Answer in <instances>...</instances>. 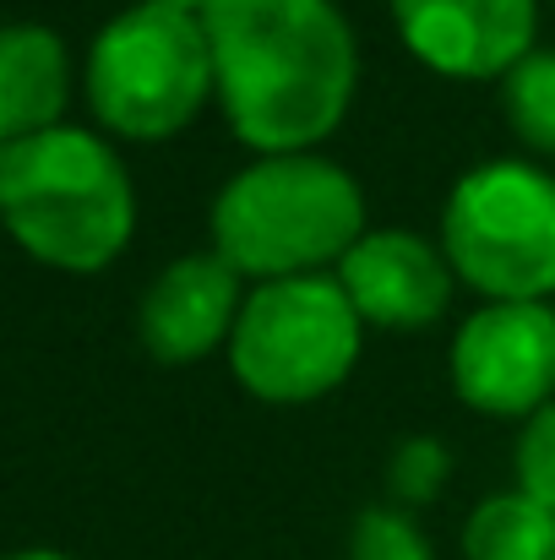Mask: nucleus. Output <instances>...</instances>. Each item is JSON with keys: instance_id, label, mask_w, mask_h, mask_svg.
<instances>
[{"instance_id": "obj_1", "label": "nucleus", "mask_w": 555, "mask_h": 560, "mask_svg": "<svg viewBox=\"0 0 555 560\" xmlns=\"http://www.w3.org/2000/svg\"><path fill=\"white\" fill-rule=\"evenodd\" d=\"M212 104L251 153H316L360 93V38L338 0H218L201 11Z\"/></svg>"}, {"instance_id": "obj_2", "label": "nucleus", "mask_w": 555, "mask_h": 560, "mask_svg": "<svg viewBox=\"0 0 555 560\" xmlns=\"http://www.w3.org/2000/svg\"><path fill=\"white\" fill-rule=\"evenodd\" d=\"M370 229L366 186L338 159L316 153H251L207 212V245L245 278H311L338 272Z\"/></svg>"}, {"instance_id": "obj_3", "label": "nucleus", "mask_w": 555, "mask_h": 560, "mask_svg": "<svg viewBox=\"0 0 555 560\" xmlns=\"http://www.w3.org/2000/svg\"><path fill=\"white\" fill-rule=\"evenodd\" d=\"M0 218L38 267L93 278L137 234V186L104 131L49 126L0 148Z\"/></svg>"}, {"instance_id": "obj_4", "label": "nucleus", "mask_w": 555, "mask_h": 560, "mask_svg": "<svg viewBox=\"0 0 555 560\" xmlns=\"http://www.w3.org/2000/svg\"><path fill=\"white\" fill-rule=\"evenodd\" d=\"M82 93L109 142H170L212 104V44L201 16L170 5L115 11L82 60Z\"/></svg>"}, {"instance_id": "obj_5", "label": "nucleus", "mask_w": 555, "mask_h": 560, "mask_svg": "<svg viewBox=\"0 0 555 560\" xmlns=\"http://www.w3.org/2000/svg\"><path fill=\"white\" fill-rule=\"evenodd\" d=\"M436 245L479 300H555V170L523 153L469 164L441 201Z\"/></svg>"}, {"instance_id": "obj_6", "label": "nucleus", "mask_w": 555, "mask_h": 560, "mask_svg": "<svg viewBox=\"0 0 555 560\" xmlns=\"http://www.w3.org/2000/svg\"><path fill=\"white\" fill-rule=\"evenodd\" d=\"M366 354V322L333 272L251 283L229 332V375L267 408H305L333 397Z\"/></svg>"}, {"instance_id": "obj_7", "label": "nucleus", "mask_w": 555, "mask_h": 560, "mask_svg": "<svg viewBox=\"0 0 555 560\" xmlns=\"http://www.w3.org/2000/svg\"><path fill=\"white\" fill-rule=\"evenodd\" d=\"M447 381L469 413H540L555 397V300H479L452 332Z\"/></svg>"}, {"instance_id": "obj_8", "label": "nucleus", "mask_w": 555, "mask_h": 560, "mask_svg": "<svg viewBox=\"0 0 555 560\" xmlns=\"http://www.w3.org/2000/svg\"><path fill=\"white\" fill-rule=\"evenodd\" d=\"M414 66L447 82H501L540 44V0H386Z\"/></svg>"}, {"instance_id": "obj_9", "label": "nucleus", "mask_w": 555, "mask_h": 560, "mask_svg": "<svg viewBox=\"0 0 555 560\" xmlns=\"http://www.w3.org/2000/svg\"><path fill=\"white\" fill-rule=\"evenodd\" d=\"M333 278L344 283L366 332H425L452 311L458 294V272L447 267L441 245L403 223H370Z\"/></svg>"}, {"instance_id": "obj_10", "label": "nucleus", "mask_w": 555, "mask_h": 560, "mask_svg": "<svg viewBox=\"0 0 555 560\" xmlns=\"http://www.w3.org/2000/svg\"><path fill=\"white\" fill-rule=\"evenodd\" d=\"M245 278L207 245V250H190L175 256L142 294L137 305V338L142 349L159 360V365H201L207 354L229 349V332L240 322V305H245Z\"/></svg>"}, {"instance_id": "obj_11", "label": "nucleus", "mask_w": 555, "mask_h": 560, "mask_svg": "<svg viewBox=\"0 0 555 560\" xmlns=\"http://www.w3.org/2000/svg\"><path fill=\"white\" fill-rule=\"evenodd\" d=\"M71 49L44 22H5L0 27V148L66 126L71 104Z\"/></svg>"}, {"instance_id": "obj_12", "label": "nucleus", "mask_w": 555, "mask_h": 560, "mask_svg": "<svg viewBox=\"0 0 555 560\" xmlns=\"http://www.w3.org/2000/svg\"><path fill=\"white\" fill-rule=\"evenodd\" d=\"M555 556V512L540 506L529 490L485 495L463 523V560H551Z\"/></svg>"}, {"instance_id": "obj_13", "label": "nucleus", "mask_w": 555, "mask_h": 560, "mask_svg": "<svg viewBox=\"0 0 555 560\" xmlns=\"http://www.w3.org/2000/svg\"><path fill=\"white\" fill-rule=\"evenodd\" d=\"M501 115L529 159L555 164V44H534L501 82Z\"/></svg>"}, {"instance_id": "obj_14", "label": "nucleus", "mask_w": 555, "mask_h": 560, "mask_svg": "<svg viewBox=\"0 0 555 560\" xmlns=\"http://www.w3.org/2000/svg\"><path fill=\"white\" fill-rule=\"evenodd\" d=\"M447 479H452V452L436 435H403L386 457V485H392V501L403 512L436 501L447 490Z\"/></svg>"}, {"instance_id": "obj_15", "label": "nucleus", "mask_w": 555, "mask_h": 560, "mask_svg": "<svg viewBox=\"0 0 555 560\" xmlns=\"http://www.w3.org/2000/svg\"><path fill=\"white\" fill-rule=\"evenodd\" d=\"M349 560H436L430 539L419 534L414 512L403 506H366L349 528Z\"/></svg>"}, {"instance_id": "obj_16", "label": "nucleus", "mask_w": 555, "mask_h": 560, "mask_svg": "<svg viewBox=\"0 0 555 560\" xmlns=\"http://www.w3.org/2000/svg\"><path fill=\"white\" fill-rule=\"evenodd\" d=\"M512 474H518V490H529L540 506L555 512V397L523 419L518 446H512Z\"/></svg>"}, {"instance_id": "obj_17", "label": "nucleus", "mask_w": 555, "mask_h": 560, "mask_svg": "<svg viewBox=\"0 0 555 560\" xmlns=\"http://www.w3.org/2000/svg\"><path fill=\"white\" fill-rule=\"evenodd\" d=\"M148 5H170V11H190V16H201L207 5H218V0H148Z\"/></svg>"}, {"instance_id": "obj_18", "label": "nucleus", "mask_w": 555, "mask_h": 560, "mask_svg": "<svg viewBox=\"0 0 555 560\" xmlns=\"http://www.w3.org/2000/svg\"><path fill=\"white\" fill-rule=\"evenodd\" d=\"M5 560H77V556H66V550H16Z\"/></svg>"}, {"instance_id": "obj_19", "label": "nucleus", "mask_w": 555, "mask_h": 560, "mask_svg": "<svg viewBox=\"0 0 555 560\" xmlns=\"http://www.w3.org/2000/svg\"><path fill=\"white\" fill-rule=\"evenodd\" d=\"M0 229H5V218H0Z\"/></svg>"}, {"instance_id": "obj_20", "label": "nucleus", "mask_w": 555, "mask_h": 560, "mask_svg": "<svg viewBox=\"0 0 555 560\" xmlns=\"http://www.w3.org/2000/svg\"><path fill=\"white\" fill-rule=\"evenodd\" d=\"M551 560H555V556H551Z\"/></svg>"}]
</instances>
